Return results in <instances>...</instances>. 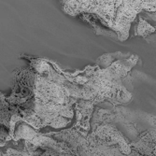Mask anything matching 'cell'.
Here are the masks:
<instances>
[{
	"mask_svg": "<svg viewBox=\"0 0 156 156\" xmlns=\"http://www.w3.org/2000/svg\"><path fill=\"white\" fill-rule=\"evenodd\" d=\"M63 9L71 16L82 14L89 23L101 22L112 31L117 0H61Z\"/></svg>",
	"mask_w": 156,
	"mask_h": 156,
	"instance_id": "obj_1",
	"label": "cell"
},
{
	"mask_svg": "<svg viewBox=\"0 0 156 156\" xmlns=\"http://www.w3.org/2000/svg\"><path fill=\"white\" fill-rule=\"evenodd\" d=\"M142 12L156 14V0H117L112 32L122 41L127 39L132 23Z\"/></svg>",
	"mask_w": 156,
	"mask_h": 156,
	"instance_id": "obj_2",
	"label": "cell"
}]
</instances>
